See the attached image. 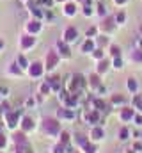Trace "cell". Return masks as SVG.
<instances>
[{
  "label": "cell",
  "instance_id": "1",
  "mask_svg": "<svg viewBox=\"0 0 142 153\" xmlns=\"http://www.w3.org/2000/svg\"><path fill=\"white\" fill-rule=\"evenodd\" d=\"M43 128H44V132L48 134V135H59L61 134V123L57 121V119H53V117H46L44 121H43Z\"/></svg>",
  "mask_w": 142,
  "mask_h": 153
},
{
  "label": "cell",
  "instance_id": "2",
  "mask_svg": "<svg viewBox=\"0 0 142 153\" xmlns=\"http://www.w3.org/2000/svg\"><path fill=\"white\" fill-rule=\"evenodd\" d=\"M20 116H21V112H18V111H16V112H5V123H7V128L14 130Z\"/></svg>",
  "mask_w": 142,
  "mask_h": 153
},
{
  "label": "cell",
  "instance_id": "3",
  "mask_svg": "<svg viewBox=\"0 0 142 153\" xmlns=\"http://www.w3.org/2000/svg\"><path fill=\"white\" fill-rule=\"evenodd\" d=\"M30 130H34V119L25 116L21 119V132H30Z\"/></svg>",
  "mask_w": 142,
  "mask_h": 153
},
{
  "label": "cell",
  "instance_id": "4",
  "mask_svg": "<svg viewBox=\"0 0 142 153\" xmlns=\"http://www.w3.org/2000/svg\"><path fill=\"white\" fill-rule=\"evenodd\" d=\"M57 61H59V57H57V53H55V52H48V55H46V68H48V70H52V68H55V64H57Z\"/></svg>",
  "mask_w": 142,
  "mask_h": 153
},
{
  "label": "cell",
  "instance_id": "5",
  "mask_svg": "<svg viewBox=\"0 0 142 153\" xmlns=\"http://www.w3.org/2000/svg\"><path fill=\"white\" fill-rule=\"evenodd\" d=\"M13 141H14V144H16V146L29 144V143H27V137H25V132H16V134L13 135Z\"/></svg>",
  "mask_w": 142,
  "mask_h": 153
},
{
  "label": "cell",
  "instance_id": "6",
  "mask_svg": "<svg viewBox=\"0 0 142 153\" xmlns=\"http://www.w3.org/2000/svg\"><path fill=\"white\" fill-rule=\"evenodd\" d=\"M103 137H105V130H103L101 126L92 128V132H91V139H92V141H101Z\"/></svg>",
  "mask_w": 142,
  "mask_h": 153
},
{
  "label": "cell",
  "instance_id": "7",
  "mask_svg": "<svg viewBox=\"0 0 142 153\" xmlns=\"http://www.w3.org/2000/svg\"><path fill=\"white\" fill-rule=\"evenodd\" d=\"M29 73H30V76H41V73H43V66H41L39 62H32V64L29 66Z\"/></svg>",
  "mask_w": 142,
  "mask_h": 153
},
{
  "label": "cell",
  "instance_id": "8",
  "mask_svg": "<svg viewBox=\"0 0 142 153\" xmlns=\"http://www.w3.org/2000/svg\"><path fill=\"white\" fill-rule=\"evenodd\" d=\"M133 116H135V114H133V109L124 107V109H121V114H119V117H121V121H130Z\"/></svg>",
  "mask_w": 142,
  "mask_h": 153
},
{
  "label": "cell",
  "instance_id": "9",
  "mask_svg": "<svg viewBox=\"0 0 142 153\" xmlns=\"http://www.w3.org/2000/svg\"><path fill=\"white\" fill-rule=\"evenodd\" d=\"M76 36H78L76 29H73V27H70V29L66 30V34H64V39H66V41H75V39H76Z\"/></svg>",
  "mask_w": 142,
  "mask_h": 153
},
{
  "label": "cell",
  "instance_id": "10",
  "mask_svg": "<svg viewBox=\"0 0 142 153\" xmlns=\"http://www.w3.org/2000/svg\"><path fill=\"white\" fill-rule=\"evenodd\" d=\"M87 121H92V123H98L100 121V111H92L87 114Z\"/></svg>",
  "mask_w": 142,
  "mask_h": 153
},
{
  "label": "cell",
  "instance_id": "11",
  "mask_svg": "<svg viewBox=\"0 0 142 153\" xmlns=\"http://www.w3.org/2000/svg\"><path fill=\"white\" fill-rule=\"evenodd\" d=\"M57 116L59 117H75V112L73 111H66V109H59V112H57Z\"/></svg>",
  "mask_w": 142,
  "mask_h": 153
},
{
  "label": "cell",
  "instance_id": "12",
  "mask_svg": "<svg viewBox=\"0 0 142 153\" xmlns=\"http://www.w3.org/2000/svg\"><path fill=\"white\" fill-rule=\"evenodd\" d=\"M32 45H34V38L25 36V38L21 39V46H23V48H29V46H32Z\"/></svg>",
  "mask_w": 142,
  "mask_h": 153
},
{
  "label": "cell",
  "instance_id": "13",
  "mask_svg": "<svg viewBox=\"0 0 142 153\" xmlns=\"http://www.w3.org/2000/svg\"><path fill=\"white\" fill-rule=\"evenodd\" d=\"M128 135H130V130H128L126 126H123V128L119 130V139H121V141H126Z\"/></svg>",
  "mask_w": 142,
  "mask_h": 153
},
{
  "label": "cell",
  "instance_id": "14",
  "mask_svg": "<svg viewBox=\"0 0 142 153\" xmlns=\"http://www.w3.org/2000/svg\"><path fill=\"white\" fill-rule=\"evenodd\" d=\"M82 148H84V152H85V153H96V148H94V144H92V143H89V141H87V143H85Z\"/></svg>",
  "mask_w": 142,
  "mask_h": 153
},
{
  "label": "cell",
  "instance_id": "15",
  "mask_svg": "<svg viewBox=\"0 0 142 153\" xmlns=\"http://www.w3.org/2000/svg\"><path fill=\"white\" fill-rule=\"evenodd\" d=\"M14 153H34V152H32V150L29 148V144H23V146H18Z\"/></svg>",
  "mask_w": 142,
  "mask_h": 153
},
{
  "label": "cell",
  "instance_id": "16",
  "mask_svg": "<svg viewBox=\"0 0 142 153\" xmlns=\"http://www.w3.org/2000/svg\"><path fill=\"white\" fill-rule=\"evenodd\" d=\"M92 48H94V43H92L91 39H87V41L84 43V46H82V50H84V52H91Z\"/></svg>",
  "mask_w": 142,
  "mask_h": 153
},
{
  "label": "cell",
  "instance_id": "17",
  "mask_svg": "<svg viewBox=\"0 0 142 153\" xmlns=\"http://www.w3.org/2000/svg\"><path fill=\"white\" fill-rule=\"evenodd\" d=\"M61 143H62L64 146L70 144V134H68V132H61Z\"/></svg>",
  "mask_w": 142,
  "mask_h": 153
},
{
  "label": "cell",
  "instance_id": "18",
  "mask_svg": "<svg viewBox=\"0 0 142 153\" xmlns=\"http://www.w3.org/2000/svg\"><path fill=\"white\" fill-rule=\"evenodd\" d=\"M53 153H68V152H66V146L62 143H59V144L53 146Z\"/></svg>",
  "mask_w": 142,
  "mask_h": 153
},
{
  "label": "cell",
  "instance_id": "19",
  "mask_svg": "<svg viewBox=\"0 0 142 153\" xmlns=\"http://www.w3.org/2000/svg\"><path fill=\"white\" fill-rule=\"evenodd\" d=\"M94 105H96V111H100V112H101V111H106V103L101 102V100H96Z\"/></svg>",
  "mask_w": 142,
  "mask_h": 153
},
{
  "label": "cell",
  "instance_id": "20",
  "mask_svg": "<svg viewBox=\"0 0 142 153\" xmlns=\"http://www.w3.org/2000/svg\"><path fill=\"white\" fill-rule=\"evenodd\" d=\"M39 29H41V25H39L37 22H30V23H29V30H30V32H37Z\"/></svg>",
  "mask_w": 142,
  "mask_h": 153
},
{
  "label": "cell",
  "instance_id": "21",
  "mask_svg": "<svg viewBox=\"0 0 142 153\" xmlns=\"http://www.w3.org/2000/svg\"><path fill=\"white\" fill-rule=\"evenodd\" d=\"M50 84H52V87H53L55 91H59V89H61V85H59V76H53V78L50 80Z\"/></svg>",
  "mask_w": 142,
  "mask_h": 153
},
{
  "label": "cell",
  "instance_id": "22",
  "mask_svg": "<svg viewBox=\"0 0 142 153\" xmlns=\"http://www.w3.org/2000/svg\"><path fill=\"white\" fill-rule=\"evenodd\" d=\"M110 53H112L114 57H119V53H121V48L114 45V46H110Z\"/></svg>",
  "mask_w": 142,
  "mask_h": 153
},
{
  "label": "cell",
  "instance_id": "23",
  "mask_svg": "<svg viewBox=\"0 0 142 153\" xmlns=\"http://www.w3.org/2000/svg\"><path fill=\"white\" fill-rule=\"evenodd\" d=\"M128 89L130 91H137V82L133 78H128Z\"/></svg>",
  "mask_w": 142,
  "mask_h": 153
},
{
  "label": "cell",
  "instance_id": "24",
  "mask_svg": "<svg viewBox=\"0 0 142 153\" xmlns=\"http://www.w3.org/2000/svg\"><path fill=\"white\" fill-rule=\"evenodd\" d=\"M106 66H108V64H106V61H101V62L98 64V73H105Z\"/></svg>",
  "mask_w": 142,
  "mask_h": 153
},
{
  "label": "cell",
  "instance_id": "25",
  "mask_svg": "<svg viewBox=\"0 0 142 153\" xmlns=\"http://www.w3.org/2000/svg\"><path fill=\"white\" fill-rule=\"evenodd\" d=\"M59 48H61V52H62L64 55H70V48H68L64 43H61V41H59Z\"/></svg>",
  "mask_w": 142,
  "mask_h": 153
},
{
  "label": "cell",
  "instance_id": "26",
  "mask_svg": "<svg viewBox=\"0 0 142 153\" xmlns=\"http://www.w3.org/2000/svg\"><path fill=\"white\" fill-rule=\"evenodd\" d=\"M123 102H124L123 96H119V94H114L112 96V103H123Z\"/></svg>",
  "mask_w": 142,
  "mask_h": 153
},
{
  "label": "cell",
  "instance_id": "27",
  "mask_svg": "<svg viewBox=\"0 0 142 153\" xmlns=\"http://www.w3.org/2000/svg\"><path fill=\"white\" fill-rule=\"evenodd\" d=\"M5 144H7V137H5L4 134H0V150H4Z\"/></svg>",
  "mask_w": 142,
  "mask_h": 153
},
{
  "label": "cell",
  "instance_id": "28",
  "mask_svg": "<svg viewBox=\"0 0 142 153\" xmlns=\"http://www.w3.org/2000/svg\"><path fill=\"white\" fill-rule=\"evenodd\" d=\"M50 89H52V84H50V82H46V84L41 85V93H48Z\"/></svg>",
  "mask_w": 142,
  "mask_h": 153
},
{
  "label": "cell",
  "instance_id": "29",
  "mask_svg": "<svg viewBox=\"0 0 142 153\" xmlns=\"http://www.w3.org/2000/svg\"><path fill=\"white\" fill-rule=\"evenodd\" d=\"M66 14H75V5L73 4H68L66 5Z\"/></svg>",
  "mask_w": 142,
  "mask_h": 153
},
{
  "label": "cell",
  "instance_id": "30",
  "mask_svg": "<svg viewBox=\"0 0 142 153\" xmlns=\"http://www.w3.org/2000/svg\"><path fill=\"white\" fill-rule=\"evenodd\" d=\"M103 29H105V30H110V29H112V20H110V18L103 23Z\"/></svg>",
  "mask_w": 142,
  "mask_h": 153
},
{
  "label": "cell",
  "instance_id": "31",
  "mask_svg": "<svg viewBox=\"0 0 142 153\" xmlns=\"http://www.w3.org/2000/svg\"><path fill=\"white\" fill-rule=\"evenodd\" d=\"M98 84H100L98 76H96V75H92V76H91V85H98Z\"/></svg>",
  "mask_w": 142,
  "mask_h": 153
},
{
  "label": "cell",
  "instance_id": "32",
  "mask_svg": "<svg viewBox=\"0 0 142 153\" xmlns=\"http://www.w3.org/2000/svg\"><path fill=\"white\" fill-rule=\"evenodd\" d=\"M121 64H123V62H121V59H119V57H115V59H114V68H121Z\"/></svg>",
  "mask_w": 142,
  "mask_h": 153
},
{
  "label": "cell",
  "instance_id": "33",
  "mask_svg": "<svg viewBox=\"0 0 142 153\" xmlns=\"http://www.w3.org/2000/svg\"><path fill=\"white\" fill-rule=\"evenodd\" d=\"M133 150H135L137 153H142V144H141V143H135V146H133Z\"/></svg>",
  "mask_w": 142,
  "mask_h": 153
},
{
  "label": "cell",
  "instance_id": "34",
  "mask_svg": "<svg viewBox=\"0 0 142 153\" xmlns=\"http://www.w3.org/2000/svg\"><path fill=\"white\" fill-rule=\"evenodd\" d=\"M94 57H96V59H101V57H103V52H101V50H94Z\"/></svg>",
  "mask_w": 142,
  "mask_h": 153
},
{
  "label": "cell",
  "instance_id": "35",
  "mask_svg": "<svg viewBox=\"0 0 142 153\" xmlns=\"http://www.w3.org/2000/svg\"><path fill=\"white\" fill-rule=\"evenodd\" d=\"M18 61H20V64H21V68H27V61H25V57H23V55H21V57H20Z\"/></svg>",
  "mask_w": 142,
  "mask_h": 153
},
{
  "label": "cell",
  "instance_id": "36",
  "mask_svg": "<svg viewBox=\"0 0 142 153\" xmlns=\"http://www.w3.org/2000/svg\"><path fill=\"white\" fill-rule=\"evenodd\" d=\"M133 59H135V61H142V53L141 52H135V53H133Z\"/></svg>",
  "mask_w": 142,
  "mask_h": 153
},
{
  "label": "cell",
  "instance_id": "37",
  "mask_svg": "<svg viewBox=\"0 0 142 153\" xmlns=\"http://www.w3.org/2000/svg\"><path fill=\"white\" fill-rule=\"evenodd\" d=\"M11 73H20V68H16V64H11Z\"/></svg>",
  "mask_w": 142,
  "mask_h": 153
},
{
  "label": "cell",
  "instance_id": "38",
  "mask_svg": "<svg viewBox=\"0 0 142 153\" xmlns=\"http://www.w3.org/2000/svg\"><path fill=\"white\" fill-rule=\"evenodd\" d=\"M94 34H96V29H94V27L87 30V38H89V36H94Z\"/></svg>",
  "mask_w": 142,
  "mask_h": 153
},
{
  "label": "cell",
  "instance_id": "39",
  "mask_svg": "<svg viewBox=\"0 0 142 153\" xmlns=\"http://www.w3.org/2000/svg\"><path fill=\"white\" fill-rule=\"evenodd\" d=\"M123 20H124V14H123V13H119V14H117V22H123Z\"/></svg>",
  "mask_w": 142,
  "mask_h": 153
},
{
  "label": "cell",
  "instance_id": "40",
  "mask_svg": "<svg viewBox=\"0 0 142 153\" xmlns=\"http://www.w3.org/2000/svg\"><path fill=\"white\" fill-rule=\"evenodd\" d=\"M135 121H137V125H142V116H137Z\"/></svg>",
  "mask_w": 142,
  "mask_h": 153
},
{
  "label": "cell",
  "instance_id": "41",
  "mask_svg": "<svg viewBox=\"0 0 142 153\" xmlns=\"http://www.w3.org/2000/svg\"><path fill=\"white\" fill-rule=\"evenodd\" d=\"M100 45H106V38H100Z\"/></svg>",
  "mask_w": 142,
  "mask_h": 153
},
{
  "label": "cell",
  "instance_id": "42",
  "mask_svg": "<svg viewBox=\"0 0 142 153\" xmlns=\"http://www.w3.org/2000/svg\"><path fill=\"white\" fill-rule=\"evenodd\" d=\"M43 2H44L46 5H50V4H52V0H43Z\"/></svg>",
  "mask_w": 142,
  "mask_h": 153
},
{
  "label": "cell",
  "instance_id": "43",
  "mask_svg": "<svg viewBox=\"0 0 142 153\" xmlns=\"http://www.w3.org/2000/svg\"><path fill=\"white\" fill-rule=\"evenodd\" d=\"M4 48V39H0V50Z\"/></svg>",
  "mask_w": 142,
  "mask_h": 153
},
{
  "label": "cell",
  "instance_id": "44",
  "mask_svg": "<svg viewBox=\"0 0 142 153\" xmlns=\"http://www.w3.org/2000/svg\"><path fill=\"white\" fill-rule=\"evenodd\" d=\"M115 2H117V4H123V2H124V0H115Z\"/></svg>",
  "mask_w": 142,
  "mask_h": 153
},
{
  "label": "cell",
  "instance_id": "45",
  "mask_svg": "<svg viewBox=\"0 0 142 153\" xmlns=\"http://www.w3.org/2000/svg\"><path fill=\"white\" fill-rule=\"evenodd\" d=\"M57 2H64V0H57Z\"/></svg>",
  "mask_w": 142,
  "mask_h": 153
},
{
  "label": "cell",
  "instance_id": "46",
  "mask_svg": "<svg viewBox=\"0 0 142 153\" xmlns=\"http://www.w3.org/2000/svg\"><path fill=\"white\" fill-rule=\"evenodd\" d=\"M0 153H4V152H0Z\"/></svg>",
  "mask_w": 142,
  "mask_h": 153
}]
</instances>
